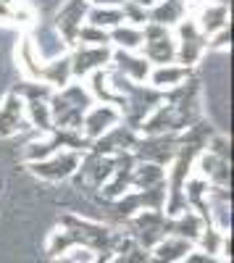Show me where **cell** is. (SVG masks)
I'll return each mask as SVG.
<instances>
[{
	"mask_svg": "<svg viewBox=\"0 0 234 263\" xmlns=\"http://www.w3.org/2000/svg\"><path fill=\"white\" fill-rule=\"evenodd\" d=\"M108 84L113 87L119 95H124L126 108H124V114H121V124H126L129 129H134V132H140L142 121L153 114V108H158L163 103V92L153 90L150 84H134V82L124 79L116 71L108 77Z\"/></svg>",
	"mask_w": 234,
	"mask_h": 263,
	"instance_id": "6da1fadb",
	"label": "cell"
},
{
	"mask_svg": "<svg viewBox=\"0 0 234 263\" xmlns=\"http://www.w3.org/2000/svg\"><path fill=\"white\" fill-rule=\"evenodd\" d=\"M92 105H95V100H92L90 90L82 84H66L63 90H55L48 100L53 126L55 129H74V132L82 129V119Z\"/></svg>",
	"mask_w": 234,
	"mask_h": 263,
	"instance_id": "7a4b0ae2",
	"label": "cell"
},
{
	"mask_svg": "<svg viewBox=\"0 0 234 263\" xmlns=\"http://www.w3.org/2000/svg\"><path fill=\"white\" fill-rule=\"evenodd\" d=\"M61 150L84 153V150H90V140L82 132H74V129H53L45 142H32L24 147V158L29 163H37V161H45V158L55 156Z\"/></svg>",
	"mask_w": 234,
	"mask_h": 263,
	"instance_id": "3957f363",
	"label": "cell"
},
{
	"mask_svg": "<svg viewBox=\"0 0 234 263\" xmlns=\"http://www.w3.org/2000/svg\"><path fill=\"white\" fill-rule=\"evenodd\" d=\"M142 58L147 63H155V66H168L177 61V42L171 37L166 27H158V24H147L142 27Z\"/></svg>",
	"mask_w": 234,
	"mask_h": 263,
	"instance_id": "277c9868",
	"label": "cell"
},
{
	"mask_svg": "<svg viewBox=\"0 0 234 263\" xmlns=\"http://www.w3.org/2000/svg\"><path fill=\"white\" fill-rule=\"evenodd\" d=\"M132 237L137 239L134 245L142 250H153L161 239H166V213L163 211H140L132 218H126Z\"/></svg>",
	"mask_w": 234,
	"mask_h": 263,
	"instance_id": "5b68a950",
	"label": "cell"
},
{
	"mask_svg": "<svg viewBox=\"0 0 234 263\" xmlns=\"http://www.w3.org/2000/svg\"><path fill=\"white\" fill-rule=\"evenodd\" d=\"M179 135H155V137H137L134 147H132V156L140 163H155V166H166L171 163L177 156V140Z\"/></svg>",
	"mask_w": 234,
	"mask_h": 263,
	"instance_id": "8992f818",
	"label": "cell"
},
{
	"mask_svg": "<svg viewBox=\"0 0 234 263\" xmlns=\"http://www.w3.org/2000/svg\"><path fill=\"white\" fill-rule=\"evenodd\" d=\"M166 203V182L158 184V187H150V190H134V192H124L113 211L119 218H132L134 213L140 211H161Z\"/></svg>",
	"mask_w": 234,
	"mask_h": 263,
	"instance_id": "52a82bcc",
	"label": "cell"
},
{
	"mask_svg": "<svg viewBox=\"0 0 234 263\" xmlns=\"http://www.w3.org/2000/svg\"><path fill=\"white\" fill-rule=\"evenodd\" d=\"M79 163H82V153H74V150H61L55 156L45 158V161H37V163H29V171L40 179H48V182H61V179H69L79 171Z\"/></svg>",
	"mask_w": 234,
	"mask_h": 263,
	"instance_id": "ba28073f",
	"label": "cell"
},
{
	"mask_svg": "<svg viewBox=\"0 0 234 263\" xmlns=\"http://www.w3.org/2000/svg\"><path fill=\"white\" fill-rule=\"evenodd\" d=\"M87 11L90 0H66L55 13V29L63 37V45H76L79 29L87 24Z\"/></svg>",
	"mask_w": 234,
	"mask_h": 263,
	"instance_id": "9c48e42d",
	"label": "cell"
},
{
	"mask_svg": "<svg viewBox=\"0 0 234 263\" xmlns=\"http://www.w3.org/2000/svg\"><path fill=\"white\" fill-rule=\"evenodd\" d=\"M137 132L129 129L126 124H116L113 129H108L103 137H98L95 142H90V153L92 156H105V158H116L121 153H132L134 142H137Z\"/></svg>",
	"mask_w": 234,
	"mask_h": 263,
	"instance_id": "30bf717a",
	"label": "cell"
},
{
	"mask_svg": "<svg viewBox=\"0 0 234 263\" xmlns=\"http://www.w3.org/2000/svg\"><path fill=\"white\" fill-rule=\"evenodd\" d=\"M205 42L208 40L200 34L195 18L179 21V45H177V61H179V66L192 69V66L200 61L203 50H205Z\"/></svg>",
	"mask_w": 234,
	"mask_h": 263,
	"instance_id": "8fae6325",
	"label": "cell"
},
{
	"mask_svg": "<svg viewBox=\"0 0 234 263\" xmlns=\"http://www.w3.org/2000/svg\"><path fill=\"white\" fill-rule=\"evenodd\" d=\"M116 124H121V114L111 105H92L82 119V135L87 137L90 142H95L98 137H103L108 129H113Z\"/></svg>",
	"mask_w": 234,
	"mask_h": 263,
	"instance_id": "7c38bea8",
	"label": "cell"
},
{
	"mask_svg": "<svg viewBox=\"0 0 234 263\" xmlns=\"http://www.w3.org/2000/svg\"><path fill=\"white\" fill-rule=\"evenodd\" d=\"M29 119H27V111H24V100L18 95L8 92L0 103V137H11L16 132H24L29 129Z\"/></svg>",
	"mask_w": 234,
	"mask_h": 263,
	"instance_id": "4fadbf2b",
	"label": "cell"
},
{
	"mask_svg": "<svg viewBox=\"0 0 234 263\" xmlns=\"http://www.w3.org/2000/svg\"><path fill=\"white\" fill-rule=\"evenodd\" d=\"M113 50L111 48H84L79 45L71 58V77H90L92 71H100L111 63Z\"/></svg>",
	"mask_w": 234,
	"mask_h": 263,
	"instance_id": "5bb4252c",
	"label": "cell"
},
{
	"mask_svg": "<svg viewBox=\"0 0 234 263\" xmlns=\"http://www.w3.org/2000/svg\"><path fill=\"white\" fill-rule=\"evenodd\" d=\"M140 132L145 137H155V135H179L182 124L177 119V111L168 103H161L158 108H153V114L147 116L140 126Z\"/></svg>",
	"mask_w": 234,
	"mask_h": 263,
	"instance_id": "9a60e30c",
	"label": "cell"
},
{
	"mask_svg": "<svg viewBox=\"0 0 234 263\" xmlns=\"http://www.w3.org/2000/svg\"><path fill=\"white\" fill-rule=\"evenodd\" d=\"M195 24L200 29V34L208 40L213 37L216 32L229 27V6L221 3V0H210V3H203L198 16H195Z\"/></svg>",
	"mask_w": 234,
	"mask_h": 263,
	"instance_id": "2e32d148",
	"label": "cell"
},
{
	"mask_svg": "<svg viewBox=\"0 0 234 263\" xmlns=\"http://www.w3.org/2000/svg\"><path fill=\"white\" fill-rule=\"evenodd\" d=\"M134 156L132 153H121L116 156V168L111 174V179L103 184V195L108 197V200H119V197L132 187V168H134Z\"/></svg>",
	"mask_w": 234,
	"mask_h": 263,
	"instance_id": "e0dca14e",
	"label": "cell"
},
{
	"mask_svg": "<svg viewBox=\"0 0 234 263\" xmlns=\"http://www.w3.org/2000/svg\"><path fill=\"white\" fill-rule=\"evenodd\" d=\"M111 63L116 66V74H121L124 79H129V82H134V84L147 82V77H150V69H153V66L147 63L142 55L126 53V50H116V53L111 55Z\"/></svg>",
	"mask_w": 234,
	"mask_h": 263,
	"instance_id": "ac0fdd59",
	"label": "cell"
},
{
	"mask_svg": "<svg viewBox=\"0 0 234 263\" xmlns=\"http://www.w3.org/2000/svg\"><path fill=\"white\" fill-rule=\"evenodd\" d=\"M34 82H42V84L53 87V90H63L66 84H71V58L58 55L50 61H42Z\"/></svg>",
	"mask_w": 234,
	"mask_h": 263,
	"instance_id": "d6986e66",
	"label": "cell"
},
{
	"mask_svg": "<svg viewBox=\"0 0 234 263\" xmlns=\"http://www.w3.org/2000/svg\"><path fill=\"white\" fill-rule=\"evenodd\" d=\"M198 177L205 179L210 187H221V190H229V182H231V171H229V161L224 158H216L210 153H200L198 156Z\"/></svg>",
	"mask_w": 234,
	"mask_h": 263,
	"instance_id": "ffe728a7",
	"label": "cell"
},
{
	"mask_svg": "<svg viewBox=\"0 0 234 263\" xmlns=\"http://www.w3.org/2000/svg\"><path fill=\"white\" fill-rule=\"evenodd\" d=\"M203 221H200V216L192 213V211H184L182 216H174V218H168L166 216V237H177V239H187V242H198V237L203 232Z\"/></svg>",
	"mask_w": 234,
	"mask_h": 263,
	"instance_id": "44dd1931",
	"label": "cell"
},
{
	"mask_svg": "<svg viewBox=\"0 0 234 263\" xmlns=\"http://www.w3.org/2000/svg\"><path fill=\"white\" fill-rule=\"evenodd\" d=\"M192 77V69H187V66H179V63H168V66H155L150 69V87L158 92H166V90H174L179 87L182 82H187Z\"/></svg>",
	"mask_w": 234,
	"mask_h": 263,
	"instance_id": "7402d4cb",
	"label": "cell"
},
{
	"mask_svg": "<svg viewBox=\"0 0 234 263\" xmlns=\"http://www.w3.org/2000/svg\"><path fill=\"white\" fill-rule=\"evenodd\" d=\"M187 8H189L187 0H161L158 6H153L150 11H147V21L168 29L171 24H179V21H184Z\"/></svg>",
	"mask_w": 234,
	"mask_h": 263,
	"instance_id": "603a6c76",
	"label": "cell"
},
{
	"mask_svg": "<svg viewBox=\"0 0 234 263\" xmlns=\"http://www.w3.org/2000/svg\"><path fill=\"white\" fill-rule=\"evenodd\" d=\"M79 168H82V177H84V179H90L95 187H103L105 182L111 179V174H113V168H116V158L92 156V153H90L87 158H82Z\"/></svg>",
	"mask_w": 234,
	"mask_h": 263,
	"instance_id": "cb8c5ba5",
	"label": "cell"
},
{
	"mask_svg": "<svg viewBox=\"0 0 234 263\" xmlns=\"http://www.w3.org/2000/svg\"><path fill=\"white\" fill-rule=\"evenodd\" d=\"M187 253H192V242L177 239V237H166L153 248L150 258H155L158 263H182V258H187Z\"/></svg>",
	"mask_w": 234,
	"mask_h": 263,
	"instance_id": "d4e9b609",
	"label": "cell"
},
{
	"mask_svg": "<svg viewBox=\"0 0 234 263\" xmlns=\"http://www.w3.org/2000/svg\"><path fill=\"white\" fill-rule=\"evenodd\" d=\"M166 182V171L155 163H134L132 168V187L137 190H150V187H158Z\"/></svg>",
	"mask_w": 234,
	"mask_h": 263,
	"instance_id": "484cf974",
	"label": "cell"
},
{
	"mask_svg": "<svg viewBox=\"0 0 234 263\" xmlns=\"http://www.w3.org/2000/svg\"><path fill=\"white\" fill-rule=\"evenodd\" d=\"M108 42H113V45H116L119 50L137 53V50L142 48V29L121 24V27H116V29H111V32H108Z\"/></svg>",
	"mask_w": 234,
	"mask_h": 263,
	"instance_id": "4316f807",
	"label": "cell"
},
{
	"mask_svg": "<svg viewBox=\"0 0 234 263\" xmlns=\"http://www.w3.org/2000/svg\"><path fill=\"white\" fill-rule=\"evenodd\" d=\"M24 111H27V119L32 126H37L40 132H50L55 129L53 126V119H50V108H48V100H24Z\"/></svg>",
	"mask_w": 234,
	"mask_h": 263,
	"instance_id": "83f0119b",
	"label": "cell"
},
{
	"mask_svg": "<svg viewBox=\"0 0 234 263\" xmlns=\"http://www.w3.org/2000/svg\"><path fill=\"white\" fill-rule=\"evenodd\" d=\"M87 24L90 27H98L103 32H111V29H116V27L124 24L121 8H90L87 11Z\"/></svg>",
	"mask_w": 234,
	"mask_h": 263,
	"instance_id": "f1b7e54d",
	"label": "cell"
},
{
	"mask_svg": "<svg viewBox=\"0 0 234 263\" xmlns=\"http://www.w3.org/2000/svg\"><path fill=\"white\" fill-rule=\"evenodd\" d=\"M224 239H226V232H219L213 224H210V227H203V232H200V237H198L200 253H205V255H219V258H221Z\"/></svg>",
	"mask_w": 234,
	"mask_h": 263,
	"instance_id": "f546056e",
	"label": "cell"
},
{
	"mask_svg": "<svg viewBox=\"0 0 234 263\" xmlns=\"http://www.w3.org/2000/svg\"><path fill=\"white\" fill-rule=\"evenodd\" d=\"M13 95H18L21 100H50V95L55 92L53 87H48V84H42V82H21V84H16L13 90H11Z\"/></svg>",
	"mask_w": 234,
	"mask_h": 263,
	"instance_id": "4dcf8cb0",
	"label": "cell"
},
{
	"mask_svg": "<svg viewBox=\"0 0 234 263\" xmlns=\"http://www.w3.org/2000/svg\"><path fill=\"white\" fill-rule=\"evenodd\" d=\"M76 45H84V48H108L111 42H108V32L84 24L79 29V34H76Z\"/></svg>",
	"mask_w": 234,
	"mask_h": 263,
	"instance_id": "1f68e13d",
	"label": "cell"
},
{
	"mask_svg": "<svg viewBox=\"0 0 234 263\" xmlns=\"http://www.w3.org/2000/svg\"><path fill=\"white\" fill-rule=\"evenodd\" d=\"M147 258H150V253H147V250H142L134 242H126L121 250L113 253L111 263H147Z\"/></svg>",
	"mask_w": 234,
	"mask_h": 263,
	"instance_id": "d6a6232c",
	"label": "cell"
},
{
	"mask_svg": "<svg viewBox=\"0 0 234 263\" xmlns=\"http://www.w3.org/2000/svg\"><path fill=\"white\" fill-rule=\"evenodd\" d=\"M121 16H124V24L126 27H137L142 29L147 24V11L137 3H132V0H126V3L121 6Z\"/></svg>",
	"mask_w": 234,
	"mask_h": 263,
	"instance_id": "836d02e7",
	"label": "cell"
},
{
	"mask_svg": "<svg viewBox=\"0 0 234 263\" xmlns=\"http://www.w3.org/2000/svg\"><path fill=\"white\" fill-rule=\"evenodd\" d=\"M210 156H216V158H224V161H229V140L226 137H221V135H213L208 140V147H205Z\"/></svg>",
	"mask_w": 234,
	"mask_h": 263,
	"instance_id": "e575fe53",
	"label": "cell"
},
{
	"mask_svg": "<svg viewBox=\"0 0 234 263\" xmlns=\"http://www.w3.org/2000/svg\"><path fill=\"white\" fill-rule=\"evenodd\" d=\"M229 40H231V32H229V27H226V29L216 32L213 37H208L205 48H208V50H221V48H226V45H229Z\"/></svg>",
	"mask_w": 234,
	"mask_h": 263,
	"instance_id": "d590c367",
	"label": "cell"
},
{
	"mask_svg": "<svg viewBox=\"0 0 234 263\" xmlns=\"http://www.w3.org/2000/svg\"><path fill=\"white\" fill-rule=\"evenodd\" d=\"M184 263H229V260H224L219 255H205L200 250H192V253H187V260Z\"/></svg>",
	"mask_w": 234,
	"mask_h": 263,
	"instance_id": "8d00e7d4",
	"label": "cell"
},
{
	"mask_svg": "<svg viewBox=\"0 0 234 263\" xmlns=\"http://www.w3.org/2000/svg\"><path fill=\"white\" fill-rule=\"evenodd\" d=\"M92 8H121L126 0H90Z\"/></svg>",
	"mask_w": 234,
	"mask_h": 263,
	"instance_id": "74e56055",
	"label": "cell"
},
{
	"mask_svg": "<svg viewBox=\"0 0 234 263\" xmlns=\"http://www.w3.org/2000/svg\"><path fill=\"white\" fill-rule=\"evenodd\" d=\"M132 3H137V6H142L145 11H150L153 6H158V3H161V0H132Z\"/></svg>",
	"mask_w": 234,
	"mask_h": 263,
	"instance_id": "f35d334b",
	"label": "cell"
}]
</instances>
